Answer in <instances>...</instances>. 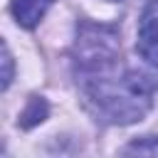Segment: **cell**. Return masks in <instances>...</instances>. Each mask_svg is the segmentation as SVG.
Here are the masks:
<instances>
[{
	"mask_svg": "<svg viewBox=\"0 0 158 158\" xmlns=\"http://www.w3.org/2000/svg\"><path fill=\"white\" fill-rule=\"evenodd\" d=\"M116 62H111L109 67H101L91 74H84L81 77L84 89H86L89 99L96 104L99 114L106 116V121H114V123L141 121V116L153 104L156 79L143 72H136V69L118 74Z\"/></svg>",
	"mask_w": 158,
	"mask_h": 158,
	"instance_id": "1",
	"label": "cell"
},
{
	"mask_svg": "<svg viewBox=\"0 0 158 158\" xmlns=\"http://www.w3.org/2000/svg\"><path fill=\"white\" fill-rule=\"evenodd\" d=\"M136 49L151 67H158V0H148L138 17Z\"/></svg>",
	"mask_w": 158,
	"mask_h": 158,
	"instance_id": "2",
	"label": "cell"
},
{
	"mask_svg": "<svg viewBox=\"0 0 158 158\" xmlns=\"http://www.w3.org/2000/svg\"><path fill=\"white\" fill-rule=\"evenodd\" d=\"M54 0H12V15L22 27H35Z\"/></svg>",
	"mask_w": 158,
	"mask_h": 158,
	"instance_id": "3",
	"label": "cell"
},
{
	"mask_svg": "<svg viewBox=\"0 0 158 158\" xmlns=\"http://www.w3.org/2000/svg\"><path fill=\"white\" fill-rule=\"evenodd\" d=\"M44 116H47V104H44L42 99H30L27 109L22 111V121H20V123H22L25 128H30V126L44 121Z\"/></svg>",
	"mask_w": 158,
	"mask_h": 158,
	"instance_id": "4",
	"label": "cell"
},
{
	"mask_svg": "<svg viewBox=\"0 0 158 158\" xmlns=\"http://www.w3.org/2000/svg\"><path fill=\"white\" fill-rule=\"evenodd\" d=\"M123 153H138V156H158V138H153V136L138 138V141L128 143Z\"/></svg>",
	"mask_w": 158,
	"mask_h": 158,
	"instance_id": "5",
	"label": "cell"
},
{
	"mask_svg": "<svg viewBox=\"0 0 158 158\" xmlns=\"http://www.w3.org/2000/svg\"><path fill=\"white\" fill-rule=\"evenodd\" d=\"M10 81H12V57L7 52V44H2V89H7Z\"/></svg>",
	"mask_w": 158,
	"mask_h": 158,
	"instance_id": "6",
	"label": "cell"
}]
</instances>
